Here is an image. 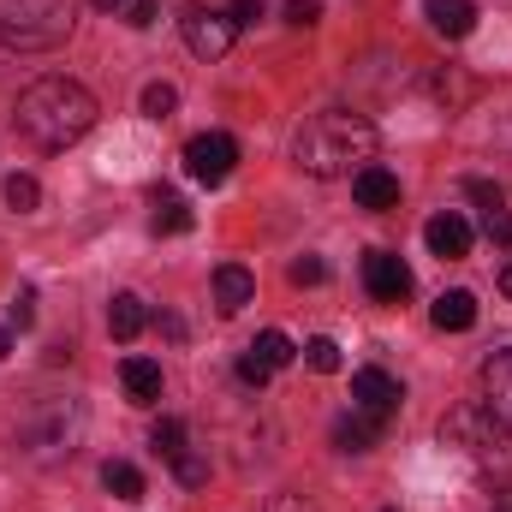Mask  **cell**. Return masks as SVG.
<instances>
[{"label": "cell", "instance_id": "21", "mask_svg": "<svg viewBox=\"0 0 512 512\" xmlns=\"http://www.w3.org/2000/svg\"><path fill=\"white\" fill-rule=\"evenodd\" d=\"M149 447H155L161 459H179V453H185V423H179V417H161L155 435H149Z\"/></svg>", "mask_w": 512, "mask_h": 512}, {"label": "cell", "instance_id": "8", "mask_svg": "<svg viewBox=\"0 0 512 512\" xmlns=\"http://www.w3.org/2000/svg\"><path fill=\"white\" fill-rule=\"evenodd\" d=\"M233 36H239V24H233L227 12H191V18H185V42H191L197 60H221V54L233 48Z\"/></svg>", "mask_w": 512, "mask_h": 512}, {"label": "cell", "instance_id": "29", "mask_svg": "<svg viewBox=\"0 0 512 512\" xmlns=\"http://www.w3.org/2000/svg\"><path fill=\"white\" fill-rule=\"evenodd\" d=\"M483 221H489V239H495V245H512V215L507 209H489Z\"/></svg>", "mask_w": 512, "mask_h": 512}, {"label": "cell", "instance_id": "25", "mask_svg": "<svg viewBox=\"0 0 512 512\" xmlns=\"http://www.w3.org/2000/svg\"><path fill=\"white\" fill-rule=\"evenodd\" d=\"M286 280H292V286H322V280H328V268H322V256H292Z\"/></svg>", "mask_w": 512, "mask_h": 512}, {"label": "cell", "instance_id": "19", "mask_svg": "<svg viewBox=\"0 0 512 512\" xmlns=\"http://www.w3.org/2000/svg\"><path fill=\"white\" fill-rule=\"evenodd\" d=\"M155 233H191V209L173 191H155Z\"/></svg>", "mask_w": 512, "mask_h": 512}, {"label": "cell", "instance_id": "27", "mask_svg": "<svg viewBox=\"0 0 512 512\" xmlns=\"http://www.w3.org/2000/svg\"><path fill=\"white\" fill-rule=\"evenodd\" d=\"M465 197H477V203H483V215H489V209H507V203H501V191H495L489 179H465Z\"/></svg>", "mask_w": 512, "mask_h": 512}, {"label": "cell", "instance_id": "17", "mask_svg": "<svg viewBox=\"0 0 512 512\" xmlns=\"http://www.w3.org/2000/svg\"><path fill=\"white\" fill-rule=\"evenodd\" d=\"M376 435H382V423L358 411V417H340V429H334V447H340V453H370V447H376Z\"/></svg>", "mask_w": 512, "mask_h": 512}, {"label": "cell", "instance_id": "28", "mask_svg": "<svg viewBox=\"0 0 512 512\" xmlns=\"http://www.w3.org/2000/svg\"><path fill=\"white\" fill-rule=\"evenodd\" d=\"M316 18H322V0H286V24L304 30V24H316Z\"/></svg>", "mask_w": 512, "mask_h": 512}, {"label": "cell", "instance_id": "35", "mask_svg": "<svg viewBox=\"0 0 512 512\" xmlns=\"http://www.w3.org/2000/svg\"><path fill=\"white\" fill-rule=\"evenodd\" d=\"M6 352H12V334H6V328H0V358H6Z\"/></svg>", "mask_w": 512, "mask_h": 512}, {"label": "cell", "instance_id": "10", "mask_svg": "<svg viewBox=\"0 0 512 512\" xmlns=\"http://www.w3.org/2000/svg\"><path fill=\"white\" fill-rule=\"evenodd\" d=\"M483 405H489L501 423H512V346L483 364Z\"/></svg>", "mask_w": 512, "mask_h": 512}, {"label": "cell", "instance_id": "20", "mask_svg": "<svg viewBox=\"0 0 512 512\" xmlns=\"http://www.w3.org/2000/svg\"><path fill=\"white\" fill-rule=\"evenodd\" d=\"M102 483H108V489H114L120 501H137V495H143V471H137V465H126V459H108Z\"/></svg>", "mask_w": 512, "mask_h": 512}, {"label": "cell", "instance_id": "12", "mask_svg": "<svg viewBox=\"0 0 512 512\" xmlns=\"http://www.w3.org/2000/svg\"><path fill=\"white\" fill-rule=\"evenodd\" d=\"M352 197H358L364 209H399V179L370 161L364 173H352Z\"/></svg>", "mask_w": 512, "mask_h": 512}, {"label": "cell", "instance_id": "6", "mask_svg": "<svg viewBox=\"0 0 512 512\" xmlns=\"http://www.w3.org/2000/svg\"><path fill=\"white\" fill-rule=\"evenodd\" d=\"M364 286H370L376 304H405L411 298V268L393 251H370L364 256Z\"/></svg>", "mask_w": 512, "mask_h": 512}, {"label": "cell", "instance_id": "3", "mask_svg": "<svg viewBox=\"0 0 512 512\" xmlns=\"http://www.w3.org/2000/svg\"><path fill=\"white\" fill-rule=\"evenodd\" d=\"M441 441L477 471H512V423H501L489 405H453L441 417Z\"/></svg>", "mask_w": 512, "mask_h": 512}, {"label": "cell", "instance_id": "22", "mask_svg": "<svg viewBox=\"0 0 512 512\" xmlns=\"http://www.w3.org/2000/svg\"><path fill=\"white\" fill-rule=\"evenodd\" d=\"M6 203H12L18 215H30V209L42 203V185H36L30 173H12V179H6Z\"/></svg>", "mask_w": 512, "mask_h": 512}, {"label": "cell", "instance_id": "14", "mask_svg": "<svg viewBox=\"0 0 512 512\" xmlns=\"http://www.w3.org/2000/svg\"><path fill=\"white\" fill-rule=\"evenodd\" d=\"M120 382H126L131 405H155L161 399V364L155 358H126L120 364Z\"/></svg>", "mask_w": 512, "mask_h": 512}, {"label": "cell", "instance_id": "16", "mask_svg": "<svg viewBox=\"0 0 512 512\" xmlns=\"http://www.w3.org/2000/svg\"><path fill=\"white\" fill-rule=\"evenodd\" d=\"M143 322H149V310H143V298H137V292H120V298L108 304V334H114V340H137V334H143Z\"/></svg>", "mask_w": 512, "mask_h": 512}, {"label": "cell", "instance_id": "1", "mask_svg": "<svg viewBox=\"0 0 512 512\" xmlns=\"http://www.w3.org/2000/svg\"><path fill=\"white\" fill-rule=\"evenodd\" d=\"M292 161L316 179H346V173H364L376 161V126L352 108H328L316 120H304L298 143H292Z\"/></svg>", "mask_w": 512, "mask_h": 512}, {"label": "cell", "instance_id": "31", "mask_svg": "<svg viewBox=\"0 0 512 512\" xmlns=\"http://www.w3.org/2000/svg\"><path fill=\"white\" fill-rule=\"evenodd\" d=\"M30 322H36V298L18 292V298H12V328H30Z\"/></svg>", "mask_w": 512, "mask_h": 512}, {"label": "cell", "instance_id": "33", "mask_svg": "<svg viewBox=\"0 0 512 512\" xmlns=\"http://www.w3.org/2000/svg\"><path fill=\"white\" fill-rule=\"evenodd\" d=\"M239 376H245V382H251V387H262V382H268V376H274V370H268V364H256L251 352H245V358H239Z\"/></svg>", "mask_w": 512, "mask_h": 512}, {"label": "cell", "instance_id": "15", "mask_svg": "<svg viewBox=\"0 0 512 512\" xmlns=\"http://www.w3.org/2000/svg\"><path fill=\"white\" fill-rule=\"evenodd\" d=\"M423 12H429V24H435L441 36H453V42L477 30V6H471V0H429Z\"/></svg>", "mask_w": 512, "mask_h": 512}, {"label": "cell", "instance_id": "34", "mask_svg": "<svg viewBox=\"0 0 512 512\" xmlns=\"http://www.w3.org/2000/svg\"><path fill=\"white\" fill-rule=\"evenodd\" d=\"M96 6H102V12H120V6H131V0H96Z\"/></svg>", "mask_w": 512, "mask_h": 512}, {"label": "cell", "instance_id": "18", "mask_svg": "<svg viewBox=\"0 0 512 512\" xmlns=\"http://www.w3.org/2000/svg\"><path fill=\"white\" fill-rule=\"evenodd\" d=\"M251 358H256V364H268V370H286V364L298 358V346H292L280 328H262V334H256V346H251Z\"/></svg>", "mask_w": 512, "mask_h": 512}, {"label": "cell", "instance_id": "23", "mask_svg": "<svg viewBox=\"0 0 512 512\" xmlns=\"http://www.w3.org/2000/svg\"><path fill=\"white\" fill-rule=\"evenodd\" d=\"M304 364H310L316 376H334V370H340V346H334L328 334H316V340L304 346Z\"/></svg>", "mask_w": 512, "mask_h": 512}, {"label": "cell", "instance_id": "37", "mask_svg": "<svg viewBox=\"0 0 512 512\" xmlns=\"http://www.w3.org/2000/svg\"><path fill=\"white\" fill-rule=\"evenodd\" d=\"M387 512H393V507H387Z\"/></svg>", "mask_w": 512, "mask_h": 512}, {"label": "cell", "instance_id": "4", "mask_svg": "<svg viewBox=\"0 0 512 512\" xmlns=\"http://www.w3.org/2000/svg\"><path fill=\"white\" fill-rule=\"evenodd\" d=\"M78 24V0H0V42L6 48H24V54H42V48H60Z\"/></svg>", "mask_w": 512, "mask_h": 512}, {"label": "cell", "instance_id": "11", "mask_svg": "<svg viewBox=\"0 0 512 512\" xmlns=\"http://www.w3.org/2000/svg\"><path fill=\"white\" fill-rule=\"evenodd\" d=\"M256 298V280L251 268H239V262H227V268H215V310L221 316H239L245 304Z\"/></svg>", "mask_w": 512, "mask_h": 512}, {"label": "cell", "instance_id": "13", "mask_svg": "<svg viewBox=\"0 0 512 512\" xmlns=\"http://www.w3.org/2000/svg\"><path fill=\"white\" fill-rule=\"evenodd\" d=\"M429 316H435V328H441V334H465V328L477 322V298H471L465 286H453V292H441V298H435V310H429Z\"/></svg>", "mask_w": 512, "mask_h": 512}, {"label": "cell", "instance_id": "7", "mask_svg": "<svg viewBox=\"0 0 512 512\" xmlns=\"http://www.w3.org/2000/svg\"><path fill=\"white\" fill-rule=\"evenodd\" d=\"M399 399H405V387L393 382L387 370H358V376H352V405H358L364 417H376V423H387V417L399 411Z\"/></svg>", "mask_w": 512, "mask_h": 512}, {"label": "cell", "instance_id": "26", "mask_svg": "<svg viewBox=\"0 0 512 512\" xmlns=\"http://www.w3.org/2000/svg\"><path fill=\"white\" fill-rule=\"evenodd\" d=\"M173 471H179V483H185V489H203V483H209V459H197L191 447L173 459Z\"/></svg>", "mask_w": 512, "mask_h": 512}, {"label": "cell", "instance_id": "32", "mask_svg": "<svg viewBox=\"0 0 512 512\" xmlns=\"http://www.w3.org/2000/svg\"><path fill=\"white\" fill-rule=\"evenodd\" d=\"M227 18H233V24H256V18H262V0H233Z\"/></svg>", "mask_w": 512, "mask_h": 512}, {"label": "cell", "instance_id": "5", "mask_svg": "<svg viewBox=\"0 0 512 512\" xmlns=\"http://www.w3.org/2000/svg\"><path fill=\"white\" fill-rule=\"evenodd\" d=\"M185 167H191V179L221 185V179L239 167V143H233L227 131H197V137L185 143Z\"/></svg>", "mask_w": 512, "mask_h": 512}, {"label": "cell", "instance_id": "9", "mask_svg": "<svg viewBox=\"0 0 512 512\" xmlns=\"http://www.w3.org/2000/svg\"><path fill=\"white\" fill-rule=\"evenodd\" d=\"M423 245L441 256V262H459V256H471V221L447 209V215H435V221L423 227Z\"/></svg>", "mask_w": 512, "mask_h": 512}, {"label": "cell", "instance_id": "30", "mask_svg": "<svg viewBox=\"0 0 512 512\" xmlns=\"http://www.w3.org/2000/svg\"><path fill=\"white\" fill-rule=\"evenodd\" d=\"M155 12H161L155 0H131V6H126V24H137V30H149V24H155Z\"/></svg>", "mask_w": 512, "mask_h": 512}, {"label": "cell", "instance_id": "36", "mask_svg": "<svg viewBox=\"0 0 512 512\" xmlns=\"http://www.w3.org/2000/svg\"><path fill=\"white\" fill-rule=\"evenodd\" d=\"M501 292H507V298H512V262H507V274H501Z\"/></svg>", "mask_w": 512, "mask_h": 512}, {"label": "cell", "instance_id": "2", "mask_svg": "<svg viewBox=\"0 0 512 512\" xmlns=\"http://www.w3.org/2000/svg\"><path fill=\"white\" fill-rule=\"evenodd\" d=\"M12 120H18V131H24L36 149H66V143H78L84 131L96 126V96H90L78 78H36V84L18 96Z\"/></svg>", "mask_w": 512, "mask_h": 512}, {"label": "cell", "instance_id": "24", "mask_svg": "<svg viewBox=\"0 0 512 512\" xmlns=\"http://www.w3.org/2000/svg\"><path fill=\"white\" fill-rule=\"evenodd\" d=\"M173 108H179V90H173V84H149V90H143V114H149V120H167Z\"/></svg>", "mask_w": 512, "mask_h": 512}]
</instances>
